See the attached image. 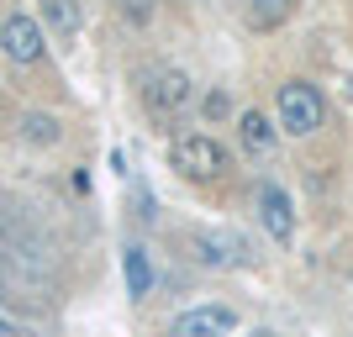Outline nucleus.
<instances>
[{
  "mask_svg": "<svg viewBox=\"0 0 353 337\" xmlns=\"http://www.w3.org/2000/svg\"><path fill=\"white\" fill-rule=\"evenodd\" d=\"M190 248H195V264H206V269H237V264H248L243 237H232V232H195Z\"/></svg>",
  "mask_w": 353,
  "mask_h": 337,
  "instance_id": "7",
  "label": "nucleus"
},
{
  "mask_svg": "<svg viewBox=\"0 0 353 337\" xmlns=\"http://www.w3.org/2000/svg\"><path fill=\"white\" fill-rule=\"evenodd\" d=\"M237 311L232 306H190L169 322V337H232Z\"/></svg>",
  "mask_w": 353,
  "mask_h": 337,
  "instance_id": "4",
  "label": "nucleus"
},
{
  "mask_svg": "<svg viewBox=\"0 0 353 337\" xmlns=\"http://www.w3.org/2000/svg\"><path fill=\"white\" fill-rule=\"evenodd\" d=\"M37 27L59 32V37H74V32L85 27V6L79 0H43V21Z\"/></svg>",
  "mask_w": 353,
  "mask_h": 337,
  "instance_id": "8",
  "label": "nucleus"
},
{
  "mask_svg": "<svg viewBox=\"0 0 353 337\" xmlns=\"http://www.w3.org/2000/svg\"><path fill=\"white\" fill-rule=\"evenodd\" d=\"M21 137H27L32 147H53L63 137V127H59V116H48V111H27V116H21Z\"/></svg>",
  "mask_w": 353,
  "mask_h": 337,
  "instance_id": "11",
  "label": "nucleus"
},
{
  "mask_svg": "<svg viewBox=\"0 0 353 337\" xmlns=\"http://www.w3.org/2000/svg\"><path fill=\"white\" fill-rule=\"evenodd\" d=\"M143 101H148V111L159 121H169V116H179V111L190 105V79L179 69H153L143 79Z\"/></svg>",
  "mask_w": 353,
  "mask_h": 337,
  "instance_id": "3",
  "label": "nucleus"
},
{
  "mask_svg": "<svg viewBox=\"0 0 353 337\" xmlns=\"http://www.w3.org/2000/svg\"><path fill=\"white\" fill-rule=\"evenodd\" d=\"M201 111H206V121H221L227 111H232V105H227V95H221V90H211L206 101H201Z\"/></svg>",
  "mask_w": 353,
  "mask_h": 337,
  "instance_id": "13",
  "label": "nucleus"
},
{
  "mask_svg": "<svg viewBox=\"0 0 353 337\" xmlns=\"http://www.w3.org/2000/svg\"><path fill=\"white\" fill-rule=\"evenodd\" d=\"M121 274H127V295H132V300H148V290H153V264H148L143 248L121 253Z\"/></svg>",
  "mask_w": 353,
  "mask_h": 337,
  "instance_id": "9",
  "label": "nucleus"
},
{
  "mask_svg": "<svg viewBox=\"0 0 353 337\" xmlns=\"http://www.w3.org/2000/svg\"><path fill=\"white\" fill-rule=\"evenodd\" d=\"M0 48H6V59H11V63H37V59H43V27H37V16H27V11L6 16Z\"/></svg>",
  "mask_w": 353,
  "mask_h": 337,
  "instance_id": "5",
  "label": "nucleus"
},
{
  "mask_svg": "<svg viewBox=\"0 0 353 337\" xmlns=\"http://www.w3.org/2000/svg\"><path fill=\"white\" fill-rule=\"evenodd\" d=\"M121 11H132V21H148V16H153V0H121Z\"/></svg>",
  "mask_w": 353,
  "mask_h": 337,
  "instance_id": "14",
  "label": "nucleus"
},
{
  "mask_svg": "<svg viewBox=\"0 0 353 337\" xmlns=\"http://www.w3.org/2000/svg\"><path fill=\"white\" fill-rule=\"evenodd\" d=\"M243 6H248V21H253V27H280L285 16H290L295 0H243Z\"/></svg>",
  "mask_w": 353,
  "mask_h": 337,
  "instance_id": "12",
  "label": "nucleus"
},
{
  "mask_svg": "<svg viewBox=\"0 0 353 337\" xmlns=\"http://www.w3.org/2000/svg\"><path fill=\"white\" fill-rule=\"evenodd\" d=\"M237 137H243V147H248L253 159H264L269 147H274V127H269L259 111H243V116H237Z\"/></svg>",
  "mask_w": 353,
  "mask_h": 337,
  "instance_id": "10",
  "label": "nucleus"
},
{
  "mask_svg": "<svg viewBox=\"0 0 353 337\" xmlns=\"http://www.w3.org/2000/svg\"><path fill=\"white\" fill-rule=\"evenodd\" d=\"M227 147L216 143L211 132H185V137H174V169L179 174H190V179H216V174H227Z\"/></svg>",
  "mask_w": 353,
  "mask_h": 337,
  "instance_id": "2",
  "label": "nucleus"
},
{
  "mask_svg": "<svg viewBox=\"0 0 353 337\" xmlns=\"http://www.w3.org/2000/svg\"><path fill=\"white\" fill-rule=\"evenodd\" d=\"M253 211H259V221H264V232L274 237V243H290L295 237V211H290V195L280 190V185H259V195H253Z\"/></svg>",
  "mask_w": 353,
  "mask_h": 337,
  "instance_id": "6",
  "label": "nucleus"
},
{
  "mask_svg": "<svg viewBox=\"0 0 353 337\" xmlns=\"http://www.w3.org/2000/svg\"><path fill=\"white\" fill-rule=\"evenodd\" d=\"M280 132L290 137H311L316 127H322V95H316V85H306V79H290V85H280Z\"/></svg>",
  "mask_w": 353,
  "mask_h": 337,
  "instance_id": "1",
  "label": "nucleus"
}]
</instances>
